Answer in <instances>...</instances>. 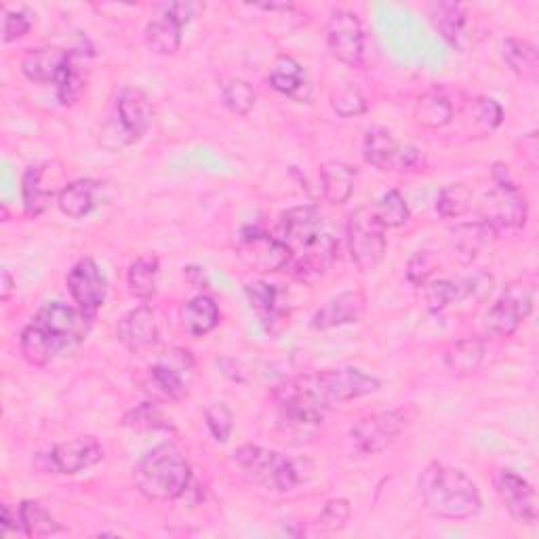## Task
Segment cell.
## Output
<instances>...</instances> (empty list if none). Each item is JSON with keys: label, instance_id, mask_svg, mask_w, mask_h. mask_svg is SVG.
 <instances>
[{"label": "cell", "instance_id": "f35d334b", "mask_svg": "<svg viewBox=\"0 0 539 539\" xmlns=\"http://www.w3.org/2000/svg\"><path fill=\"white\" fill-rule=\"evenodd\" d=\"M222 99H224V106L236 114V116H247L253 106H255V89L243 81V78H230V81H226L222 85Z\"/></svg>", "mask_w": 539, "mask_h": 539}, {"label": "cell", "instance_id": "b9f144b4", "mask_svg": "<svg viewBox=\"0 0 539 539\" xmlns=\"http://www.w3.org/2000/svg\"><path fill=\"white\" fill-rule=\"evenodd\" d=\"M205 419L215 441L228 443V438L232 436V430H234V415L230 407L226 403H211L205 409Z\"/></svg>", "mask_w": 539, "mask_h": 539}, {"label": "cell", "instance_id": "f546056e", "mask_svg": "<svg viewBox=\"0 0 539 539\" xmlns=\"http://www.w3.org/2000/svg\"><path fill=\"white\" fill-rule=\"evenodd\" d=\"M502 55L510 70L525 78V81L535 83L539 78V53L535 45L527 41H518V38H506L502 45Z\"/></svg>", "mask_w": 539, "mask_h": 539}, {"label": "cell", "instance_id": "8992f818", "mask_svg": "<svg viewBox=\"0 0 539 539\" xmlns=\"http://www.w3.org/2000/svg\"><path fill=\"white\" fill-rule=\"evenodd\" d=\"M506 169L504 165H495V188L485 194L481 205H478L481 224L487 226L491 232L504 228H523L527 222V201L521 190L508 179Z\"/></svg>", "mask_w": 539, "mask_h": 539}, {"label": "cell", "instance_id": "8d00e7d4", "mask_svg": "<svg viewBox=\"0 0 539 539\" xmlns=\"http://www.w3.org/2000/svg\"><path fill=\"white\" fill-rule=\"evenodd\" d=\"M474 194L466 184H451L436 196V211L443 217H462L472 209Z\"/></svg>", "mask_w": 539, "mask_h": 539}, {"label": "cell", "instance_id": "e0dca14e", "mask_svg": "<svg viewBox=\"0 0 539 539\" xmlns=\"http://www.w3.org/2000/svg\"><path fill=\"white\" fill-rule=\"evenodd\" d=\"M337 257V243L331 234L316 236L312 243L304 245L291 253V266L293 274L299 281H316L321 278L335 262Z\"/></svg>", "mask_w": 539, "mask_h": 539}, {"label": "cell", "instance_id": "4fadbf2b", "mask_svg": "<svg viewBox=\"0 0 539 539\" xmlns=\"http://www.w3.org/2000/svg\"><path fill=\"white\" fill-rule=\"evenodd\" d=\"M66 283L76 308H81L91 318L106 304L108 278L102 268L97 266L95 259L85 257L81 262H76L68 272Z\"/></svg>", "mask_w": 539, "mask_h": 539}, {"label": "cell", "instance_id": "ee69618b", "mask_svg": "<svg viewBox=\"0 0 539 539\" xmlns=\"http://www.w3.org/2000/svg\"><path fill=\"white\" fill-rule=\"evenodd\" d=\"M123 426L129 428H137V430H154V428H169L167 419L161 415L156 407H152L150 403L142 405L139 409L131 411L129 415H125Z\"/></svg>", "mask_w": 539, "mask_h": 539}, {"label": "cell", "instance_id": "3957f363", "mask_svg": "<svg viewBox=\"0 0 539 539\" xmlns=\"http://www.w3.org/2000/svg\"><path fill=\"white\" fill-rule=\"evenodd\" d=\"M135 489L150 502H173L192 483V468L184 453L165 443L148 451L133 470Z\"/></svg>", "mask_w": 539, "mask_h": 539}, {"label": "cell", "instance_id": "1f68e13d", "mask_svg": "<svg viewBox=\"0 0 539 539\" xmlns=\"http://www.w3.org/2000/svg\"><path fill=\"white\" fill-rule=\"evenodd\" d=\"M504 121V110L493 97H476L468 106L466 127L474 137L491 135Z\"/></svg>", "mask_w": 539, "mask_h": 539}, {"label": "cell", "instance_id": "c3c4849f", "mask_svg": "<svg viewBox=\"0 0 539 539\" xmlns=\"http://www.w3.org/2000/svg\"><path fill=\"white\" fill-rule=\"evenodd\" d=\"M163 13H167L169 17H173L179 26L190 24L194 17H198V13L203 11V5L198 3H169L161 7Z\"/></svg>", "mask_w": 539, "mask_h": 539}, {"label": "cell", "instance_id": "f1b7e54d", "mask_svg": "<svg viewBox=\"0 0 539 539\" xmlns=\"http://www.w3.org/2000/svg\"><path fill=\"white\" fill-rule=\"evenodd\" d=\"M430 19L434 28L443 34L445 41L453 47H459L466 32V9L457 3H434L430 5Z\"/></svg>", "mask_w": 539, "mask_h": 539}, {"label": "cell", "instance_id": "7c38bea8", "mask_svg": "<svg viewBox=\"0 0 539 539\" xmlns=\"http://www.w3.org/2000/svg\"><path fill=\"white\" fill-rule=\"evenodd\" d=\"M194 356L190 350L173 348L165 352L150 369L152 384L161 390L169 401H182L190 394V384L194 377Z\"/></svg>", "mask_w": 539, "mask_h": 539}, {"label": "cell", "instance_id": "5bb4252c", "mask_svg": "<svg viewBox=\"0 0 539 539\" xmlns=\"http://www.w3.org/2000/svg\"><path fill=\"white\" fill-rule=\"evenodd\" d=\"M238 257H241L243 264H247L251 270L268 274L287 268L291 262V251L283 241H278V238L253 230L241 236Z\"/></svg>", "mask_w": 539, "mask_h": 539}, {"label": "cell", "instance_id": "44dd1931", "mask_svg": "<svg viewBox=\"0 0 539 539\" xmlns=\"http://www.w3.org/2000/svg\"><path fill=\"white\" fill-rule=\"evenodd\" d=\"M268 81L274 91L291 97L297 104L310 102L312 87L306 78L302 64L293 59L291 55H278L270 68Z\"/></svg>", "mask_w": 539, "mask_h": 539}, {"label": "cell", "instance_id": "ba28073f", "mask_svg": "<svg viewBox=\"0 0 539 539\" xmlns=\"http://www.w3.org/2000/svg\"><path fill=\"white\" fill-rule=\"evenodd\" d=\"M533 299L535 289L531 285H510L485 314V333L493 337L514 335L533 312Z\"/></svg>", "mask_w": 539, "mask_h": 539}, {"label": "cell", "instance_id": "7dc6e473", "mask_svg": "<svg viewBox=\"0 0 539 539\" xmlns=\"http://www.w3.org/2000/svg\"><path fill=\"white\" fill-rule=\"evenodd\" d=\"M432 272H434V264H432V257L426 251H419L411 257V262L407 266V278L413 285L424 287L428 283V278L432 276Z\"/></svg>", "mask_w": 539, "mask_h": 539}, {"label": "cell", "instance_id": "cb8c5ba5", "mask_svg": "<svg viewBox=\"0 0 539 539\" xmlns=\"http://www.w3.org/2000/svg\"><path fill=\"white\" fill-rule=\"evenodd\" d=\"M219 318L222 314H219L215 299L209 295H196L179 312L182 327L194 337H205L211 333L219 325Z\"/></svg>", "mask_w": 539, "mask_h": 539}, {"label": "cell", "instance_id": "603a6c76", "mask_svg": "<svg viewBox=\"0 0 539 539\" xmlns=\"http://www.w3.org/2000/svg\"><path fill=\"white\" fill-rule=\"evenodd\" d=\"M245 293L249 297L251 308L259 318V323L266 327V331H274V325L281 323V318L287 312V308L281 302L283 297L281 289L264 281H253L245 287Z\"/></svg>", "mask_w": 539, "mask_h": 539}, {"label": "cell", "instance_id": "6da1fadb", "mask_svg": "<svg viewBox=\"0 0 539 539\" xmlns=\"http://www.w3.org/2000/svg\"><path fill=\"white\" fill-rule=\"evenodd\" d=\"M91 321L81 308L49 302L24 329L19 348L32 367H45L59 354L81 346L91 331Z\"/></svg>", "mask_w": 539, "mask_h": 539}, {"label": "cell", "instance_id": "30bf717a", "mask_svg": "<svg viewBox=\"0 0 539 539\" xmlns=\"http://www.w3.org/2000/svg\"><path fill=\"white\" fill-rule=\"evenodd\" d=\"M365 161L379 171H411L419 165V150L405 146L384 127H373L365 135Z\"/></svg>", "mask_w": 539, "mask_h": 539}, {"label": "cell", "instance_id": "681fc988", "mask_svg": "<svg viewBox=\"0 0 539 539\" xmlns=\"http://www.w3.org/2000/svg\"><path fill=\"white\" fill-rule=\"evenodd\" d=\"M19 533L24 535V523H22V512L19 508H11L9 504L3 506V535H13Z\"/></svg>", "mask_w": 539, "mask_h": 539}, {"label": "cell", "instance_id": "7bdbcfd3", "mask_svg": "<svg viewBox=\"0 0 539 539\" xmlns=\"http://www.w3.org/2000/svg\"><path fill=\"white\" fill-rule=\"evenodd\" d=\"M424 287H426V304L430 312H443L459 297V283L453 281H434Z\"/></svg>", "mask_w": 539, "mask_h": 539}, {"label": "cell", "instance_id": "83f0119b", "mask_svg": "<svg viewBox=\"0 0 539 539\" xmlns=\"http://www.w3.org/2000/svg\"><path fill=\"white\" fill-rule=\"evenodd\" d=\"M97 182L91 179H78V182L68 184L62 192L57 194V207L70 219H81L89 215L95 207V194H97Z\"/></svg>", "mask_w": 539, "mask_h": 539}, {"label": "cell", "instance_id": "f6af8a7d", "mask_svg": "<svg viewBox=\"0 0 539 539\" xmlns=\"http://www.w3.org/2000/svg\"><path fill=\"white\" fill-rule=\"evenodd\" d=\"M491 230L487 226H483L481 222H478L476 226H468V228H462L457 234V249L459 253L464 255L466 262H470V259L476 255V251L481 249L483 245V238L489 234Z\"/></svg>", "mask_w": 539, "mask_h": 539}, {"label": "cell", "instance_id": "60d3db41", "mask_svg": "<svg viewBox=\"0 0 539 539\" xmlns=\"http://www.w3.org/2000/svg\"><path fill=\"white\" fill-rule=\"evenodd\" d=\"M350 502L348 499H331V502H327V506L323 508V512L318 514L316 518V527L325 531V533H335V531H342L346 527V523L350 521Z\"/></svg>", "mask_w": 539, "mask_h": 539}, {"label": "cell", "instance_id": "ffe728a7", "mask_svg": "<svg viewBox=\"0 0 539 539\" xmlns=\"http://www.w3.org/2000/svg\"><path fill=\"white\" fill-rule=\"evenodd\" d=\"M283 243L289 247V251L302 249L304 245L312 243L316 236L323 234V215L316 207L304 205L293 207L283 215Z\"/></svg>", "mask_w": 539, "mask_h": 539}, {"label": "cell", "instance_id": "52a82bcc", "mask_svg": "<svg viewBox=\"0 0 539 539\" xmlns=\"http://www.w3.org/2000/svg\"><path fill=\"white\" fill-rule=\"evenodd\" d=\"M348 249L354 266L363 274H371L384 262L388 249L386 228L377 222L373 209H356L348 219Z\"/></svg>", "mask_w": 539, "mask_h": 539}, {"label": "cell", "instance_id": "bcb514c9", "mask_svg": "<svg viewBox=\"0 0 539 539\" xmlns=\"http://www.w3.org/2000/svg\"><path fill=\"white\" fill-rule=\"evenodd\" d=\"M32 28V19L24 11H5V24H3V41L13 43L24 38Z\"/></svg>", "mask_w": 539, "mask_h": 539}, {"label": "cell", "instance_id": "4316f807", "mask_svg": "<svg viewBox=\"0 0 539 539\" xmlns=\"http://www.w3.org/2000/svg\"><path fill=\"white\" fill-rule=\"evenodd\" d=\"M453 121V106L449 97L432 89L417 99L415 104V123L422 129H443Z\"/></svg>", "mask_w": 539, "mask_h": 539}, {"label": "cell", "instance_id": "f907efd6", "mask_svg": "<svg viewBox=\"0 0 539 539\" xmlns=\"http://www.w3.org/2000/svg\"><path fill=\"white\" fill-rule=\"evenodd\" d=\"M3 283H5V287H3V299H9V291H11V285H13L9 272L3 274Z\"/></svg>", "mask_w": 539, "mask_h": 539}, {"label": "cell", "instance_id": "d4e9b609", "mask_svg": "<svg viewBox=\"0 0 539 539\" xmlns=\"http://www.w3.org/2000/svg\"><path fill=\"white\" fill-rule=\"evenodd\" d=\"M356 186V169L342 161H329L321 167V188L331 205H344Z\"/></svg>", "mask_w": 539, "mask_h": 539}, {"label": "cell", "instance_id": "4dcf8cb0", "mask_svg": "<svg viewBox=\"0 0 539 539\" xmlns=\"http://www.w3.org/2000/svg\"><path fill=\"white\" fill-rule=\"evenodd\" d=\"M182 30L173 17L161 13L146 26V43L158 55H173L182 45Z\"/></svg>", "mask_w": 539, "mask_h": 539}, {"label": "cell", "instance_id": "2e32d148", "mask_svg": "<svg viewBox=\"0 0 539 539\" xmlns=\"http://www.w3.org/2000/svg\"><path fill=\"white\" fill-rule=\"evenodd\" d=\"M47 466L55 474H78L104 459V447L93 436H78L55 445L47 455Z\"/></svg>", "mask_w": 539, "mask_h": 539}, {"label": "cell", "instance_id": "9c48e42d", "mask_svg": "<svg viewBox=\"0 0 539 539\" xmlns=\"http://www.w3.org/2000/svg\"><path fill=\"white\" fill-rule=\"evenodd\" d=\"M411 409H392V411H382V413H373L365 419H361L354 428H352V441L356 449L373 455L384 451L398 434H403V430L411 424Z\"/></svg>", "mask_w": 539, "mask_h": 539}, {"label": "cell", "instance_id": "5b68a950", "mask_svg": "<svg viewBox=\"0 0 539 539\" xmlns=\"http://www.w3.org/2000/svg\"><path fill=\"white\" fill-rule=\"evenodd\" d=\"M234 462L253 483L262 485L268 491L285 493L302 483V476H299V468L293 459L259 445H243L241 449H236Z\"/></svg>", "mask_w": 539, "mask_h": 539}, {"label": "cell", "instance_id": "7402d4cb", "mask_svg": "<svg viewBox=\"0 0 539 539\" xmlns=\"http://www.w3.org/2000/svg\"><path fill=\"white\" fill-rule=\"evenodd\" d=\"M68 59H70V51H64L59 47L32 49L22 59V72L32 83H38V85L53 83L55 85L57 76L68 64Z\"/></svg>", "mask_w": 539, "mask_h": 539}, {"label": "cell", "instance_id": "9a60e30c", "mask_svg": "<svg viewBox=\"0 0 539 539\" xmlns=\"http://www.w3.org/2000/svg\"><path fill=\"white\" fill-rule=\"evenodd\" d=\"M495 491L516 523L533 525L537 521V493L527 478L512 470H499L495 474Z\"/></svg>", "mask_w": 539, "mask_h": 539}, {"label": "cell", "instance_id": "7a4b0ae2", "mask_svg": "<svg viewBox=\"0 0 539 539\" xmlns=\"http://www.w3.org/2000/svg\"><path fill=\"white\" fill-rule=\"evenodd\" d=\"M419 491L426 508L445 521H468L483 510L481 493L472 478L451 466L430 464L419 476Z\"/></svg>", "mask_w": 539, "mask_h": 539}, {"label": "cell", "instance_id": "d590c367", "mask_svg": "<svg viewBox=\"0 0 539 539\" xmlns=\"http://www.w3.org/2000/svg\"><path fill=\"white\" fill-rule=\"evenodd\" d=\"M373 215L384 228H401L409 222V207L405 196L398 190L386 192L373 207Z\"/></svg>", "mask_w": 539, "mask_h": 539}, {"label": "cell", "instance_id": "ab89813d", "mask_svg": "<svg viewBox=\"0 0 539 539\" xmlns=\"http://www.w3.org/2000/svg\"><path fill=\"white\" fill-rule=\"evenodd\" d=\"M331 106L339 116L352 118L367 112V99L356 85L346 83L331 95Z\"/></svg>", "mask_w": 539, "mask_h": 539}, {"label": "cell", "instance_id": "d6a6232c", "mask_svg": "<svg viewBox=\"0 0 539 539\" xmlns=\"http://www.w3.org/2000/svg\"><path fill=\"white\" fill-rule=\"evenodd\" d=\"M158 270H161V264H158L156 257H139L129 266L127 274V285L129 293L137 299H146L154 297L156 293V283H158Z\"/></svg>", "mask_w": 539, "mask_h": 539}, {"label": "cell", "instance_id": "484cf974", "mask_svg": "<svg viewBox=\"0 0 539 539\" xmlns=\"http://www.w3.org/2000/svg\"><path fill=\"white\" fill-rule=\"evenodd\" d=\"M485 344L483 339L478 337H466V339H457L455 344H451L445 350V367L457 375H468L481 369L485 361Z\"/></svg>", "mask_w": 539, "mask_h": 539}, {"label": "cell", "instance_id": "836d02e7", "mask_svg": "<svg viewBox=\"0 0 539 539\" xmlns=\"http://www.w3.org/2000/svg\"><path fill=\"white\" fill-rule=\"evenodd\" d=\"M43 175H45V167H30L24 175L22 196H24L26 215L30 217L41 215L49 205V198L53 196V188L45 186Z\"/></svg>", "mask_w": 539, "mask_h": 539}, {"label": "cell", "instance_id": "e575fe53", "mask_svg": "<svg viewBox=\"0 0 539 539\" xmlns=\"http://www.w3.org/2000/svg\"><path fill=\"white\" fill-rule=\"evenodd\" d=\"M19 512H22L26 537H49L55 533H62V525L55 521L53 514L41 502L26 499V502L19 506Z\"/></svg>", "mask_w": 539, "mask_h": 539}, {"label": "cell", "instance_id": "8fae6325", "mask_svg": "<svg viewBox=\"0 0 539 539\" xmlns=\"http://www.w3.org/2000/svg\"><path fill=\"white\" fill-rule=\"evenodd\" d=\"M327 45L331 55L350 68H358L365 57V32L352 11H333L327 22Z\"/></svg>", "mask_w": 539, "mask_h": 539}, {"label": "cell", "instance_id": "d6986e66", "mask_svg": "<svg viewBox=\"0 0 539 539\" xmlns=\"http://www.w3.org/2000/svg\"><path fill=\"white\" fill-rule=\"evenodd\" d=\"M116 337L127 350L142 354L156 346L158 342V323L148 306H139L127 312L116 325Z\"/></svg>", "mask_w": 539, "mask_h": 539}, {"label": "cell", "instance_id": "ac0fdd59", "mask_svg": "<svg viewBox=\"0 0 539 539\" xmlns=\"http://www.w3.org/2000/svg\"><path fill=\"white\" fill-rule=\"evenodd\" d=\"M367 312V297L363 291H346L337 295L312 316L316 331H329L342 325L361 323Z\"/></svg>", "mask_w": 539, "mask_h": 539}, {"label": "cell", "instance_id": "74e56055", "mask_svg": "<svg viewBox=\"0 0 539 539\" xmlns=\"http://www.w3.org/2000/svg\"><path fill=\"white\" fill-rule=\"evenodd\" d=\"M81 66H78V53L70 51V59L68 64L64 66V70L59 72L57 81H55V91H57V97L59 102H62L64 106H72L78 97H81V91H83V74L81 70H78Z\"/></svg>", "mask_w": 539, "mask_h": 539}, {"label": "cell", "instance_id": "277c9868", "mask_svg": "<svg viewBox=\"0 0 539 539\" xmlns=\"http://www.w3.org/2000/svg\"><path fill=\"white\" fill-rule=\"evenodd\" d=\"M152 104L144 91L123 89L116 97V106L102 129V146L121 150L142 139L152 125Z\"/></svg>", "mask_w": 539, "mask_h": 539}]
</instances>
